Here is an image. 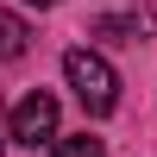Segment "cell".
<instances>
[{
	"instance_id": "cell-4",
	"label": "cell",
	"mask_w": 157,
	"mask_h": 157,
	"mask_svg": "<svg viewBox=\"0 0 157 157\" xmlns=\"http://www.w3.org/2000/svg\"><path fill=\"white\" fill-rule=\"evenodd\" d=\"M50 151H57V157H107V145H101V138H57V145H50Z\"/></svg>"
},
{
	"instance_id": "cell-5",
	"label": "cell",
	"mask_w": 157,
	"mask_h": 157,
	"mask_svg": "<svg viewBox=\"0 0 157 157\" xmlns=\"http://www.w3.org/2000/svg\"><path fill=\"white\" fill-rule=\"evenodd\" d=\"M19 6H63V0H19Z\"/></svg>"
},
{
	"instance_id": "cell-1",
	"label": "cell",
	"mask_w": 157,
	"mask_h": 157,
	"mask_svg": "<svg viewBox=\"0 0 157 157\" xmlns=\"http://www.w3.org/2000/svg\"><path fill=\"white\" fill-rule=\"evenodd\" d=\"M63 82L75 88V101H82L94 120L120 107V75H113V63L101 57V50H82V44L63 50Z\"/></svg>"
},
{
	"instance_id": "cell-2",
	"label": "cell",
	"mask_w": 157,
	"mask_h": 157,
	"mask_svg": "<svg viewBox=\"0 0 157 157\" xmlns=\"http://www.w3.org/2000/svg\"><path fill=\"white\" fill-rule=\"evenodd\" d=\"M13 138H19L25 151H38V145H57V101H50L44 88H32V94L13 107Z\"/></svg>"
},
{
	"instance_id": "cell-3",
	"label": "cell",
	"mask_w": 157,
	"mask_h": 157,
	"mask_svg": "<svg viewBox=\"0 0 157 157\" xmlns=\"http://www.w3.org/2000/svg\"><path fill=\"white\" fill-rule=\"evenodd\" d=\"M25 44H32V32H25V19L19 13H0V57H25Z\"/></svg>"
}]
</instances>
